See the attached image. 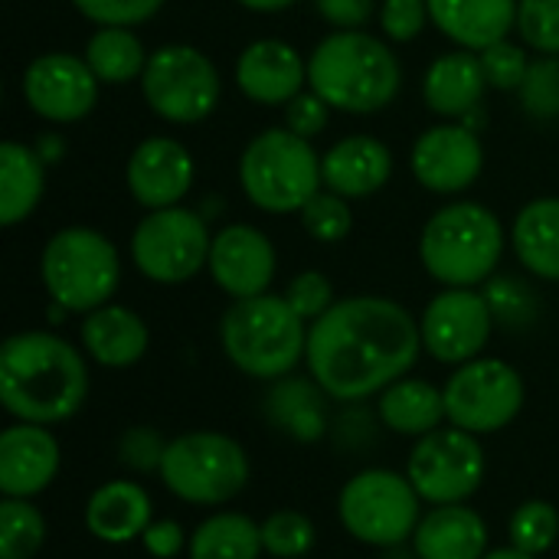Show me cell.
I'll list each match as a JSON object with an SVG mask.
<instances>
[{
  "mask_svg": "<svg viewBox=\"0 0 559 559\" xmlns=\"http://www.w3.org/2000/svg\"><path fill=\"white\" fill-rule=\"evenodd\" d=\"M314 10L337 29H360L373 16V0H314Z\"/></svg>",
  "mask_w": 559,
  "mask_h": 559,
  "instance_id": "obj_47",
  "label": "cell"
},
{
  "mask_svg": "<svg viewBox=\"0 0 559 559\" xmlns=\"http://www.w3.org/2000/svg\"><path fill=\"white\" fill-rule=\"evenodd\" d=\"M445 419L472 436H491L508 429L527 400L524 377L495 357H475L462 364L442 386Z\"/></svg>",
  "mask_w": 559,
  "mask_h": 559,
  "instance_id": "obj_12",
  "label": "cell"
},
{
  "mask_svg": "<svg viewBox=\"0 0 559 559\" xmlns=\"http://www.w3.org/2000/svg\"><path fill=\"white\" fill-rule=\"evenodd\" d=\"M164 452H167V442L151 426H134V429H128L118 439V462L128 472H134V475H154V472H160Z\"/></svg>",
  "mask_w": 559,
  "mask_h": 559,
  "instance_id": "obj_42",
  "label": "cell"
},
{
  "mask_svg": "<svg viewBox=\"0 0 559 559\" xmlns=\"http://www.w3.org/2000/svg\"><path fill=\"white\" fill-rule=\"evenodd\" d=\"M377 416L390 432L406 436V439H423V436L442 429V423H449L445 419V393L429 380L403 377L380 393Z\"/></svg>",
  "mask_w": 559,
  "mask_h": 559,
  "instance_id": "obj_28",
  "label": "cell"
},
{
  "mask_svg": "<svg viewBox=\"0 0 559 559\" xmlns=\"http://www.w3.org/2000/svg\"><path fill=\"white\" fill-rule=\"evenodd\" d=\"M46 540V518L26 498L0 504V559H33Z\"/></svg>",
  "mask_w": 559,
  "mask_h": 559,
  "instance_id": "obj_33",
  "label": "cell"
},
{
  "mask_svg": "<svg viewBox=\"0 0 559 559\" xmlns=\"http://www.w3.org/2000/svg\"><path fill=\"white\" fill-rule=\"evenodd\" d=\"M409 167L426 190L442 193V197L462 193L478 180L485 167V147L475 128L445 121L416 138Z\"/></svg>",
  "mask_w": 559,
  "mask_h": 559,
  "instance_id": "obj_16",
  "label": "cell"
},
{
  "mask_svg": "<svg viewBox=\"0 0 559 559\" xmlns=\"http://www.w3.org/2000/svg\"><path fill=\"white\" fill-rule=\"evenodd\" d=\"M386 559H419V557H416V550H413V554H406L403 547H393V550H386Z\"/></svg>",
  "mask_w": 559,
  "mask_h": 559,
  "instance_id": "obj_51",
  "label": "cell"
},
{
  "mask_svg": "<svg viewBox=\"0 0 559 559\" xmlns=\"http://www.w3.org/2000/svg\"><path fill=\"white\" fill-rule=\"evenodd\" d=\"M219 72L206 52L187 43H167L147 56L141 95L147 108L170 124H197L219 105Z\"/></svg>",
  "mask_w": 559,
  "mask_h": 559,
  "instance_id": "obj_10",
  "label": "cell"
},
{
  "mask_svg": "<svg viewBox=\"0 0 559 559\" xmlns=\"http://www.w3.org/2000/svg\"><path fill=\"white\" fill-rule=\"evenodd\" d=\"M226 360L252 380H282L308 354V321L295 314L285 295H255L233 301L219 321Z\"/></svg>",
  "mask_w": 559,
  "mask_h": 559,
  "instance_id": "obj_4",
  "label": "cell"
},
{
  "mask_svg": "<svg viewBox=\"0 0 559 559\" xmlns=\"http://www.w3.org/2000/svg\"><path fill=\"white\" fill-rule=\"evenodd\" d=\"M429 20L459 49L481 52L518 29V0H426Z\"/></svg>",
  "mask_w": 559,
  "mask_h": 559,
  "instance_id": "obj_22",
  "label": "cell"
},
{
  "mask_svg": "<svg viewBox=\"0 0 559 559\" xmlns=\"http://www.w3.org/2000/svg\"><path fill=\"white\" fill-rule=\"evenodd\" d=\"M59 442L49 426L13 423L0 432V491L3 498H36L59 475Z\"/></svg>",
  "mask_w": 559,
  "mask_h": 559,
  "instance_id": "obj_19",
  "label": "cell"
},
{
  "mask_svg": "<svg viewBox=\"0 0 559 559\" xmlns=\"http://www.w3.org/2000/svg\"><path fill=\"white\" fill-rule=\"evenodd\" d=\"M236 3H242L246 10H255V13H278V10L295 7L298 0H236Z\"/></svg>",
  "mask_w": 559,
  "mask_h": 559,
  "instance_id": "obj_49",
  "label": "cell"
},
{
  "mask_svg": "<svg viewBox=\"0 0 559 559\" xmlns=\"http://www.w3.org/2000/svg\"><path fill=\"white\" fill-rule=\"evenodd\" d=\"M308 62L285 39H255L236 59V85L255 105H288L305 92Z\"/></svg>",
  "mask_w": 559,
  "mask_h": 559,
  "instance_id": "obj_20",
  "label": "cell"
},
{
  "mask_svg": "<svg viewBox=\"0 0 559 559\" xmlns=\"http://www.w3.org/2000/svg\"><path fill=\"white\" fill-rule=\"evenodd\" d=\"M318 531L301 511H272L262 521V547L275 559H301L314 550Z\"/></svg>",
  "mask_w": 559,
  "mask_h": 559,
  "instance_id": "obj_34",
  "label": "cell"
},
{
  "mask_svg": "<svg viewBox=\"0 0 559 559\" xmlns=\"http://www.w3.org/2000/svg\"><path fill=\"white\" fill-rule=\"evenodd\" d=\"M390 177H393V154L380 138L350 134L331 144L328 154H321L324 187L347 200L373 197L390 183Z\"/></svg>",
  "mask_w": 559,
  "mask_h": 559,
  "instance_id": "obj_21",
  "label": "cell"
},
{
  "mask_svg": "<svg viewBox=\"0 0 559 559\" xmlns=\"http://www.w3.org/2000/svg\"><path fill=\"white\" fill-rule=\"evenodd\" d=\"M518 33L524 46L557 56L559 52V0H518Z\"/></svg>",
  "mask_w": 559,
  "mask_h": 559,
  "instance_id": "obj_38",
  "label": "cell"
},
{
  "mask_svg": "<svg viewBox=\"0 0 559 559\" xmlns=\"http://www.w3.org/2000/svg\"><path fill=\"white\" fill-rule=\"evenodd\" d=\"M141 544H144V550L154 559H177L183 554V547H190L183 527H180L177 521H167V518H164V521H154V524L144 531Z\"/></svg>",
  "mask_w": 559,
  "mask_h": 559,
  "instance_id": "obj_46",
  "label": "cell"
},
{
  "mask_svg": "<svg viewBox=\"0 0 559 559\" xmlns=\"http://www.w3.org/2000/svg\"><path fill=\"white\" fill-rule=\"evenodd\" d=\"M508 537H511V547H518V550H524L531 557L547 554L559 537L557 508L550 501H524L511 514Z\"/></svg>",
  "mask_w": 559,
  "mask_h": 559,
  "instance_id": "obj_35",
  "label": "cell"
},
{
  "mask_svg": "<svg viewBox=\"0 0 559 559\" xmlns=\"http://www.w3.org/2000/svg\"><path fill=\"white\" fill-rule=\"evenodd\" d=\"M157 475L177 501L219 508L249 485V455L226 432H183L167 442Z\"/></svg>",
  "mask_w": 559,
  "mask_h": 559,
  "instance_id": "obj_8",
  "label": "cell"
},
{
  "mask_svg": "<svg viewBox=\"0 0 559 559\" xmlns=\"http://www.w3.org/2000/svg\"><path fill=\"white\" fill-rule=\"evenodd\" d=\"M331 121V105L318 92H301L285 105V128L301 138H318Z\"/></svg>",
  "mask_w": 559,
  "mask_h": 559,
  "instance_id": "obj_45",
  "label": "cell"
},
{
  "mask_svg": "<svg viewBox=\"0 0 559 559\" xmlns=\"http://www.w3.org/2000/svg\"><path fill=\"white\" fill-rule=\"evenodd\" d=\"M88 396L85 357L52 331H23L0 347V403L16 423L56 426Z\"/></svg>",
  "mask_w": 559,
  "mask_h": 559,
  "instance_id": "obj_2",
  "label": "cell"
},
{
  "mask_svg": "<svg viewBox=\"0 0 559 559\" xmlns=\"http://www.w3.org/2000/svg\"><path fill=\"white\" fill-rule=\"evenodd\" d=\"M210 246L213 236L200 213L187 206L151 210L134 226L131 262L157 285H180L210 265Z\"/></svg>",
  "mask_w": 559,
  "mask_h": 559,
  "instance_id": "obj_11",
  "label": "cell"
},
{
  "mask_svg": "<svg viewBox=\"0 0 559 559\" xmlns=\"http://www.w3.org/2000/svg\"><path fill=\"white\" fill-rule=\"evenodd\" d=\"M301 226L311 239L318 242H341L354 229V213L347 197L334 190H318L305 206H301Z\"/></svg>",
  "mask_w": 559,
  "mask_h": 559,
  "instance_id": "obj_36",
  "label": "cell"
},
{
  "mask_svg": "<svg viewBox=\"0 0 559 559\" xmlns=\"http://www.w3.org/2000/svg\"><path fill=\"white\" fill-rule=\"evenodd\" d=\"M423 350L419 321L393 298H341L308 324V373L337 403H360L403 380Z\"/></svg>",
  "mask_w": 559,
  "mask_h": 559,
  "instance_id": "obj_1",
  "label": "cell"
},
{
  "mask_svg": "<svg viewBox=\"0 0 559 559\" xmlns=\"http://www.w3.org/2000/svg\"><path fill=\"white\" fill-rule=\"evenodd\" d=\"M429 20V3L426 0H383L380 7V26L383 36L393 43H413Z\"/></svg>",
  "mask_w": 559,
  "mask_h": 559,
  "instance_id": "obj_44",
  "label": "cell"
},
{
  "mask_svg": "<svg viewBox=\"0 0 559 559\" xmlns=\"http://www.w3.org/2000/svg\"><path fill=\"white\" fill-rule=\"evenodd\" d=\"M43 288L69 314H88L111 301L121 282L115 242L92 226H66L49 236L39 255Z\"/></svg>",
  "mask_w": 559,
  "mask_h": 559,
  "instance_id": "obj_6",
  "label": "cell"
},
{
  "mask_svg": "<svg viewBox=\"0 0 559 559\" xmlns=\"http://www.w3.org/2000/svg\"><path fill=\"white\" fill-rule=\"evenodd\" d=\"M262 554V524L236 511L210 514L190 534L187 547L190 559H259Z\"/></svg>",
  "mask_w": 559,
  "mask_h": 559,
  "instance_id": "obj_31",
  "label": "cell"
},
{
  "mask_svg": "<svg viewBox=\"0 0 559 559\" xmlns=\"http://www.w3.org/2000/svg\"><path fill=\"white\" fill-rule=\"evenodd\" d=\"M36 154L43 157V164H59L62 154H66V141L59 134H43L36 141Z\"/></svg>",
  "mask_w": 559,
  "mask_h": 559,
  "instance_id": "obj_48",
  "label": "cell"
},
{
  "mask_svg": "<svg viewBox=\"0 0 559 559\" xmlns=\"http://www.w3.org/2000/svg\"><path fill=\"white\" fill-rule=\"evenodd\" d=\"M288 305L295 308V314L308 324H314L321 314H328L337 301H334V285L328 275L321 272H301L288 282V292H285Z\"/></svg>",
  "mask_w": 559,
  "mask_h": 559,
  "instance_id": "obj_41",
  "label": "cell"
},
{
  "mask_svg": "<svg viewBox=\"0 0 559 559\" xmlns=\"http://www.w3.org/2000/svg\"><path fill=\"white\" fill-rule=\"evenodd\" d=\"M485 298H488V305L495 311V321L501 328L521 331V328H531L537 321V298L518 278L501 275V278L485 282Z\"/></svg>",
  "mask_w": 559,
  "mask_h": 559,
  "instance_id": "obj_37",
  "label": "cell"
},
{
  "mask_svg": "<svg viewBox=\"0 0 559 559\" xmlns=\"http://www.w3.org/2000/svg\"><path fill=\"white\" fill-rule=\"evenodd\" d=\"M46 193V164L36 147L20 141L0 144V223L16 226L33 216Z\"/></svg>",
  "mask_w": 559,
  "mask_h": 559,
  "instance_id": "obj_30",
  "label": "cell"
},
{
  "mask_svg": "<svg viewBox=\"0 0 559 559\" xmlns=\"http://www.w3.org/2000/svg\"><path fill=\"white\" fill-rule=\"evenodd\" d=\"M151 524H154L151 495L128 478H115L95 488L85 504V527L102 544L121 547V544L141 540Z\"/></svg>",
  "mask_w": 559,
  "mask_h": 559,
  "instance_id": "obj_23",
  "label": "cell"
},
{
  "mask_svg": "<svg viewBox=\"0 0 559 559\" xmlns=\"http://www.w3.org/2000/svg\"><path fill=\"white\" fill-rule=\"evenodd\" d=\"M98 85L85 56L72 52H43L23 72L26 105L52 124L82 121L98 102Z\"/></svg>",
  "mask_w": 559,
  "mask_h": 559,
  "instance_id": "obj_15",
  "label": "cell"
},
{
  "mask_svg": "<svg viewBox=\"0 0 559 559\" xmlns=\"http://www.w3.org/2000/svg\"><path fill=\"white\" fill-rule=\"evenodd\" d=\"M511 246L531 275L559 282V197L531 200L514 216Z\"/></svg>",
  "mask_w": 559,
  "mask_h": 559,
  "instance_id": "obj_29",
  "label": "cell"
},
{
  "mask_svg": "<svg viewBox=\"0 0 559 559\" xmlns=\"http://www.w3.org/2000/svg\"><path fill=\"white\" fill-rule=\"evenodd\" d=\"M72 7L98 26H138L147 23L164 0H72Z\"/></svg>",
  "mask_w": 559,
  "mask_h": 559,
  "instance_id": "obj_43",
  "label": "cell"
},
{
  "mask_svg": "<svg viewBox=\"0 0 559 559\" xmlns=\"http://www.w3.org/2000/svg\"><path fill=\"white\" fill-rule=\"evenodd\" d=\"M485 449L478 436L459 426H442L416 439L406 462V478L413 481L416 495L432 508L465 504L468 498H475L485 481Z\"/></svg>",
  "mask_w": 559,
  "mask_h": 559,
  "instance_id": "obj_13",
  "label": "cell"
},
{
  "mask_svg": "<svg viewBox=\"0 0 559 559\" xmlns=\"http://www.w3.org/2000/svg\"><path fill=\"white\" fill-rule=\"evenodd\" d=\"M79 337H82L85 354L108 370L134 367L147 354V344H151V331L141 321V314L111 301L85 314Z\"/></svg>",
  "mask_w": 559,
  "mask_h": 559,
  "instance_id": "obj_24",
  "label": "cell"
},
{
  "mask_svg": "<svg viewBox=\"0 0 559 559\" xmlns=\"http://www.w3.org/2000/svg\"><path fill=\"white\" fill-rule=\"evenodd\" d=\"M413 481L390 468L357 472L337 498V518L344 531L367 547L393 550L413 540L423 514Z\"/></svg>",
  "mask_w": 559,
  "mask_h": 559,
  "instance_id": "obj_9",
  "label": "cell"
},
{
  "mask_svg": "<svg viewBox=\"0 0 559 559\" xmlns=\"http://www.w3.org/2000/svg\"><path fill=\"white\" fill-rule=\"evenodd\" d=\"M521 105L534 118H559V59L544 56L531 62L521 85Z\"/></svg>",
  "mask_w": 559,
  "mask_h": 559,
  "instance_id": "obj_39",
  "label": "cell"
},
{
  "mask_svg": "<svg viewBox=\"0 0 559 559\" xmlns=\"http://www.w3.org/2000/svg\"><path fill=\"white\" fill-rule=\"evenodd\" d=\"M197 177L193 157L190 151L174 141V138H144L124 167V183L128 193L134 197V203H141L144 210H167V206H180L183 197L190 193Z\"/></svg>",
  "mask_w": 559,
  "mask_h": 559,
  "instance_id": "obj_18",
  "label": "cell"
},
{
  "mask_svg": "<svg viewBox=\"0 0 559 559\" xmlns=\"http://www.w3.org/2000/svg\"><path fill=\"white\" fill-rule=\"evenodd\" d=\"M413 550L419 559H481L488 554V524L468 504H439L423 514Z\"/></svg>",
  "mask_w": 559,
  "mask_h": 559,
  "instance_id": "obj_25",
  "label": "cell"
},
{
  "mask_svg": "<svg viewBox=\"0 0 559 559\" xmlns=\"http://www.w3.org/2000/svg\"><path fill=\"white\" fill-rule=\"evenodd\" d=\"M275 265H278V255H275L272 239L249 223L223 226L213 236L210 275L233 301L265 295L275 278Z\"/></svg>",
  "mask_w": 559,
  "mask_h": 559,
  "instance_id": "obj_17",
  "label": "cell"
},
{
  "mask_svg": "<svg viewBox=\"0 0 559 559\" xmlns=\"http://www.w3.org/2000/svg\"><path fill=\"white\" fill-rule=\"evenodd\" d=\"M85 62L102 85H124L144 75L147 52L131 26H98L85 43Z\"/></svg>",
  "mask_w": 559,
  "mask_h": 559,
  "instance_id": "obj_32",
  "label": "cell"
},
{
  "mask_svg": "<svg viewBox=\"0 0 559 559\" xmlns=\"http://www.w3.org/2000/svg\"><path fill=\"white\" fill-rule=\"evenodd\" d=\"M328 393L314 377H282L265 396L269 423L295 442H318L328 436Z\"/></svg>",
  "mask_w": 559,
  "mask_h": 559,
  "instance_id": "obj_27",
  "label": "cell"
},
{
  "mask_svg": "<svg viewBox=\"0 0 559 559\" xmlns=\"http://www.w3.org/2000/svg\"><path fill=\"white\" fill-rule=\"evenodd\" d=\"M239 183L249 203L265 213H301V206L324 187L321 154L295 131L269 128L246 144L239 157Z\"/></svg>",
  "mask_w": 559,
  "mask_h": 559,
  "instance_id": "obj_7",
  "label": "cell"
},
{
  "mask_svg": "<svg viewBox=\"0 0 559 559\" xmlns=\"http://www.w3.org/2000/svg\"><path fill=\"white\" fill-rule=\"evenodd\" d=\"M488 79L481 69V56L472 49H455L439 56L423 79L426 105L442 118H468L485 98Z\"/></svg>",
  "mask_w": 559,
  "mask_h": 559,
  "instance_id": "obj_26",
  "label": "cell"
},
{
  "mask_svg": "<svg viewBox=\"0 0 559 559\" xmlns=\"http://www.w3.org/2000/svg\"><path fill=\"white\" fill-rule=\"evenodd\" d=\"M481 559H537V557H531V554H524V550H518V547H501V550H488Z\"/></svg>",
  "mask_w": 559,
  "mask_h": 559,
  "instance_id": "obj_50",
  "label": "cell"
},
{
  "mask_svg": "<svg viewBox=\"0 0 559 559\" xmlns=\"http://www.w3.org/2000/svg\"><path fill=\"white\" fill-rule=\"evenodd\" d=\"M478 56H481V69H485V79H488L491 88L521 92V85L527 79V69H531V59H527L524 46H518L511 39H501V43L481 49Z\"/></svg>",
  "mask_w": 559,
  "mask_h": 559,
  "instance_id": "obj_40",
  "label": "cell"
},
{
  "mask_svg": "<svg viewBox=\"0 0 559 559\" xmlns=\"http://www.w3.org/2000/svg\"><path fill=\"white\" fill-rule=\"evenodd\" d=\"M495 324L498 321L485 292L445 288L426 305L419 318L423 350L439 364L462 367L488 347Z\"/></svg>",
  "mask_w": 559,
  "mask_h": 559,
  "instance_id": "obj_14",
  "label": "cell"
},
{
  "mask_svg": "<svg viewBox=\"0 0 559 559\" xmlns=\"http://www.w3.org/2000/svg\"><path fill=\"white\" fill-rule=\"evenodd\" d=\"M308 85L334 111L377 115L400 95L403 69L380 36L364 29H334L308 59Z\"/></svg>",
  "mask_w": 559,
  "mask_h": 559,
  "instance_id": "obj_3",
  "label": "cell"
},
{
  "mask_svg": "<svg viewBox=\"0 0 559 559\" xmlns=\"http://www.w3.org/2000/svg\"><path fill=\"white\" fill-rule=\"evenodd\" d=\"M504 255V226L485 203H452L429 216L419 236L426 272L445 288H478Z\"/></svg>",
  "mask_w": 559,
  "mask_h": 559,
  "instance_id": "obj_5",
  "label": "cell"
}]
</instances>
